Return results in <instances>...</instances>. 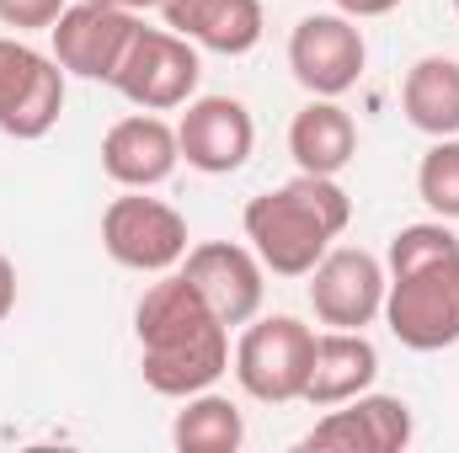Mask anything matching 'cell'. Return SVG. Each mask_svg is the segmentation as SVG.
<instances>
[{
	"label": "cell",
	"mask_w": 459,
	"mask_h": 453,
	"mask_svg": "<svg viewBox=\"0 0 459 453\" xmlns=\"http://www.w3.org/2000/svg\"><path fill=\"white\" fill-rule=\"evenodd\" d=\"M102 245H108V256L117 267L160 278L187 256V219L171 203L123 187V198H113L108 214H102Z\"/></svg>",
	"instance_id": "cell-6"
},
{
	"label": "cell",
	"mask_w": 459,
	"mask_h": 453,
	"mask_svg": "<svg viewBox=\"0 0 459 453\" xmlns=\"http://www.w3.org/2000/svg\"><path fill=\"white\" fill-rule=\"evenodd\" d=\"M182 278L204 294V304L225 321V326H246L256 321L262 310V294H267V267L256 261L251 245H235V240H204L182 256Z\"/></svg>",
	"instance_id": "cell-11"
},
{
	"label": "cell",
	"mask_w": 459,
	"mask_h": 453,
	"mask_svg": "<svg viewBox=\"0 0 459 453\" xmlns=\"http://www.w3.org/2000/svg\"><path fill=\"white\" fill-rule=\"evenodd\" d=\"M310 363H316V331L294 315H267L251 321L246 337L235 346V379L251 400L262 406H289L305 400L310 384Z\"/></svg>",
	"instance_id": "cell-4"
},
{
	"label": "cell",
	"mask_w": 459,
	"mask_h": 453,
	"mask_svg": "<svg viewBox=\"0 0 459 453\" xmlns=\"http://www.w3.org/2000/svg\"><path fill=\"white\" fill-rule=\"evenodd\" d=\"M65 5H70V0H0V21L16 27V32H38V27L48 32Z\"/></svg>",
	"instance_id": "cell-21"
},
{
	"label": "cell",
	"mask_w": 459,
	"mask_h": 453,
	"mask_svg": "<svg viewBox=\"0 0 459 453\" xmlns=\"http://www.w3.org/2000/svg\"><path fill=\"white\" fill-rule=\"evenodd\" d=\"M363 32L342 11H316L289 32V70L310 97H342L363 75Z\"/></svg>",
	"instance_id": "cell-10"
},
{
	"label": "cell",
	"mask_w": 459,
	"mask_h": 453,
	"mask_svg": "<svg viewBox=\"0 0 459 453\" xmlns=\"http://www.w3.org/2000/svg\"><path fill=\"white\" fill-rule=\"evenodd\" d=\"M417 192L438 219H459V133L433 139V150L417 166Z\"/></svg>",
	"instance_id": "cell-20"
},
{
	"label": "cell",
	"mask_w": 459,
	"mask_h": 453,
	"mask_svg": "<svg viewBox=\"0 0 459 453\" xmlns=\"http://www.w3.org/2000/svg\"><path fill=\"white\" fill-rule=\"evenodd\" d=\"M65 113V70L22 38H0V133L43 139Z\"/></svg>",
	"instance_id": "cell-7"
},
{
	"label": "cell",
	"mask_w": 459,
	"mask_h": 453,
	"mask_svg": "<svg viewBox=\"0 0 459 453\" xmlns=\"http://www.w3.org/2000/svg\"><path fill=\"white\" fill-rule=\"evenodd\" d=\"M177 144H182V160L193 171L230 176L251 160L256 123L246 113V102H235V97H193L182 123H177Z\"/></svg>",
	"instance_id": "cell-12"
},
{
	"label": "cell",
	"mask_w": 459,
	"mask_h": 453,
	"mask_svg": "<svg viewBox=\"0 0 459 453\" xmlns=\"http://www.w3.org/2000/svg\"><path fill=\"white\" fill-rule=\"evenodd\" d=\"M385 326L411 352H444L459 341V251L390 272Z\"/></svg>",
	"instance_id": "cell-3"
},
{
	"label": "cell",
	"mask_w": 459,
	"mask_h": 453,
	"mask_svg": "<svg viewBox=\"0 0 459 453\" xmlns=\"http://www.w3.org/2000/svg\"><path fill=\"white\" fill-rule=\"evenodd\" d=\"M289 155L310 176L347 171L352 155H358V123H352V113L337 107V97H316L310 107H299L294 123H289Z\"/></svg>",
	"instance_id": "cell-17"
},
{
	"label": "cell",
	"mask_w": 459,
	"mask_h": 453,
	"mask_svg": "<svg viewBox=\"0 0 459 453\" xmlns=\"http://www.w3.org/2000/svg\"><path fill=\"white\" fill-rule=\"evenodd\" d=\"M401 107L406 123L428 139H449L459 133V59L449 54H428L406 70V86H401Z\"/></svg>",
	"instance_id": "cell-18"
},
{
	"label": "cell",
	"mask_w": 459,
	"mask_h": 453,
	"mask_svg": "<svg viewBox=\"0 0 459 453\" xmlns=\"http://www.w3.org/2000/svg\"><path fill=\"white\" fill-rule=\"evenodd\" d=\"M16 310V267H11V256H0V321Z\"/></svg>",
	"instance_id": "cell-23"
},
{
	"label": "cell",
	"mask_w": 459,
	"mask_h": 453,
	"mask_svg": "<svg viewBox=\"0 0 459 453\" xmlns=\"http://www.w3.org/2000/svg\"><path fill=\"white\" fill-rule=\"evenodd\" d=\"M385 267L358 245H332L310 267V310L332 331H363L385 315Z\"/></svg>",
	"instance_id": "cell-8"
},
{
	"label": "cell",
	"mask_w": 459,
	"mask_h": 453,
	"mask_svg": "<svg viewBox=\"0 0 459 453\" xmlns=\"http://www.w3.org/2000/svg\"><path fill=\"white\" fill-rule=\"evenodd\" d=\"M455 16H459V0H455Z\"/></svg>",
	"instance_id": "cell-25"
},
{
	"label": "cell",
	"mask_w": 459,
	"mask_h": 453,
	"mask_svg": "<svg viewBox=\"0 0 459 453\" xmlns=\"http://www.w3.org/2000/svg\"><path fill=\"white\" fill-rule=\"evenodd\" d=\"M139 32V16L123 11V5H97V0H75L59 11V21L48 27L54 38V59L65 75H81V81H108L113 86L117 64L128 54Z\"/></svg>",
	"instance_id": "cell-9"
},
{
	"label": "cell",
	"mask_w": 459,
	"mask_h": 453,
	"mask_svg": "<svg viewBox=\"0 0 459 453\" xmlns=\"http://www.w3.org/2000/svg\"><path fill=\"white\" fill-rule=\"evenodd\" d=\"M97 5H123V11H134V16H139V11H160L166 0H97Z\"/></svg>",
	"instance_id": "cell-24"
},
{
	"label": "cell",
	"mask_w": 459,
	"mask_h": 453,
	"mask_svg": "<svg viewBox=\"0 0 459 453\" xmlns=\"http://www.w3.org/2000/svg\"><path fill=\"white\" fill-rule=\"evenodd\" d=\"M171 443L182 453H235L246 443V416L225 395H187V406L171 422Z\"/></svg>",
	"instance_id": "cell-19"
},
{
	"label": "cell",
	"mask_w": 459,
	"mask_h": 453,
	"mask_svg": "<svg viewBox=\"0 0 459 453\" xmlns=\"http://www.w3.org/2000/svg\"><path fill=\"white\" fill-rule=\"evenodd\" d=\"M379 379V352L363 331H326L316 337V363H310V384H305V406L332 411L352 395L374 389Z\"/></svg>",
	"instance_id": "cell-16"
},
{
	"label": "cell",
	"mask_w": 459,
	"mask_h": 453,
	"mask_svg": "<svg viewBox=\"0 0 459 453\" xmlns=\"http://www.w3.org/2000/svg\"><path fill=\"white\" fill-rule=\"evenodd\" d=\"M182 160V144H177V128L155 113H134L117 117L102 139V171L113 176L117 187L128 192H150L160 187Z\"/></svg>",
	"instance_id": "cell-14"
},
{
	"label": "cell",
	"mask_w": 459,
	"mask_h": 453,
	"mask_svg": "<svg viewBox=\"0 0 459 453\" xmlns=\"http://www.w3.org/2000/svg\"><path fill=\"white\" fill-rule=\"evenodd\" d=\"M144 384L166 400H187L220 384L230 368V326L204 304V294L182 272H160L134 310Z\"/></svg>",
	"instance_id": "cell-1"
},
{
	"label": "cell",
	"mask_w": 459,
	"mask_h": 453,
	"mask_svg": "<svg viewBox=\"0 0 459 453\" xmlns=\"http://www.w3.org/2000/svg\"><path fill=\"white\" fill-rule=\"evenodd\" d=\"M401 0H337V11L352 16V21H368V16H390Z\"/></svg>",
	"instance_id": "cell-22"
},
{
	"label": "cell",
	"mask_w": 459,
	"mask_h": 453,
	"mask_svg": "<svg viewBox=\"0 0 459 453\" xmlns=\"http://www.w3.org/2000/svg\"><path fill=\"white\" fill-rule=\"evenodd\" d=\"M411 443V406L395 395H352L332 406L310 432L305 449H332V453H401Z\"/></svg>",
	"instance_id": "cell-13"
},
{
	"label": "cell",
	"mask_w": 459,
	"mask_h": 453,
	"mask_svg": "<svg viewBox=\"0 0 459 453\" xmlns=\"http://www.w3.org/2000/svg\"><path fill=\"white\" fill-rule=\"evenodd\" d=\"M166 27L182 32L187 43L209 48V54H225V59H240L262 43V0H166L160 5Z\"/></svg>",
	"instance_id": "cell-15"
},
{
	"label": "cell",
	"mask_w": 459,
	"mask_h": 453,
	"mask_svg": "<svg viewBox=\"0 0 459 453\" xmlns=\"http://www.w3.org/2000/svg\"><path fill=\"white\" fill-rule=\"evenodd\" d=\"M198 43H187L182 32L171 27H144L134 32L123 64H117L113 86L139 107V113H171V107H187L198 97Z\"/></svg>",
	"instance_id": "cell-5"
},
{
	"label": "cell",
	"mask_w": 459,
	"mask_h": 453,
	"mask_svg": "<svg viewBox=\"0 0 459 453\" xmlns=\"http://www.w3.org/2000/svg\"><path fill=\"white\" fill-rule=\"evenodd\" d=\"M347 219H352V198L342 192V182L310 171H299L273 192H256L240 214L256 261L273 278H310V267L332 251Z\"/></svg>",
	"instance_id": "cell-2"
}]
</instances>
